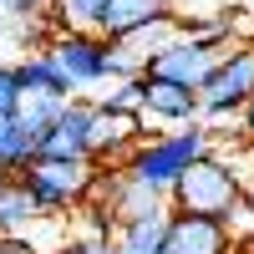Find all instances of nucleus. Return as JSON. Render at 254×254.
Returning a JSON list of instances; mask_svg holds the SVG:
<instances>
[{
  "label": "nucleus",
  "instance_id": "f8f14e48",
  "mask_svg": "<svg viewBox=\"0 0 254 254\" xmlns=\"http://www.w3.org/2000/svg\"><path fill=\"white\" fill-rule=\"evenodd\" d=\"M10 66H15L20 92H46V97H61V102L71 97V81H66V71L51 61V51H31V56L10 61Z\"/></svg>",
  "mask_w": 254,
  "mask_h": 254
},
{
  "label": "nucleus",
  "instance_id": "4468645a",
  "mask_svg": "<svg viewBox=\"0 0 254 254\" xmlns=\"http://www.w3.org/2000/svg\"><path fill=\"white\" fill-rule=\"evenodd\" d=\"M41 219H46V214L36 208V198L26 193V183H20V178H5V183H0V239H5V234H31Z\"/></svg>",
  "mask_w": 254,
  "mask_h": 254
},
{
  "label": "nucleus",
  "instance_id": "bb28decb",
  "mask_svg": "<svg viewBox=\"0 0 254 254\" xmlns=\"http://www.w3.org/2000/svg\"><path fill=\"white\" fill-rule=\"evenodd\" d=\"M244 193H249V203H254V163H249V173H244Z\"/></svg>",
  "mask_w": 254,
  "mask_h": 254
},
{
  "label": "nucleus",
  "instance_id": "412c9836",
  "mask_svg": "<svg viewBox=\"0 0 254 254\" xmlns=\"http://www.w3.org/2000/svg\"><path fill=\"white\" fill-rule=\"evenodd\" d=\"M92 107H112V112H142V76L112 81V92H102Z\"/></svg>",
  "mask_w": 254,
  "mask_h": 254
},
{
  "label": "nucleus",
  "instance_id": "1a4fd4ad",
  "mask_svg": "<svg viewBox=\"0 0 254 254\" xmlns=\"http://www.w3.org/2000/svg\"><path fill=\"white\" fill-rule=\"evenodd\" d=\"M142 112H112V107H97V117H92V163L97 158H112V163H122L132 147L142 142Z\"/></svg>",
  "mask_w": 254,
  "mask_h": 254
},
{
  "label": "nucleus",
  "instance_id": "5701e85b",
  "mask_svg": "<svg viewBox=\"0 0 254 254\" xmlns=\"http://www.w3.org/2000/svg\"><path fill=\"white\" fill-rule=\"evenodd\" d=\"M0 254H41L26 234H5V239H0Z\"/></svg>",
  "mask_w": 254,
  "mask_h": 254
},
{
  "label": "nucleus",
  "instance_id": "39448f33",
  "mask_svg": "<svg viewBox=\"0 0 254 254\" xmlns=\"http://www.w3.org/2000/svg\"><path fill=\"white\" fill-rule=\"evenodd\" d=\"M219 56H224V51H214V46H198V41H188V36L178 31V36L168 41L163 51H153V56H147L142 76H147V81H173V87L198 92L203 81H208V71L219 66Z\"/></svg>",
  "mask_w": 254,
  "mask_h": 254
},
{
  "label": "nucleus",
  "instance_id": "dca6fc26",
  "mask_svg": "<svg viewBox=\"0 0 254 254\" xmlns=\"http://www.w3.org/2000/svg\"><path fill=\"white\" fill-rule=\"evenodd\" d=\"M36 163V137L20 127L15 117H0V173H20V168Z\"/></svg>",
  "mask_w": 254,
  "mask_h": 254
},
{
  "label": "nucleus",
  "instance_id": "a211bd4d",
  "mask_svg": "<svg viewBox=\"0 0 254 254\" xmlns=\"http://www.w3.org/2000/svg\"><path fill=\"white\" fill-rule=\"evenodd\" d=\"M163 10L173 15V26H198V20H219V15H234L239 0H163Z\"/></svg>",
  "mask_w": 254,
  "mask_h": 254
},
{
  "label": "nucleus",
  "instance_id": "f257e3e1",
  "mask_svg": "<svg viewBox=\"0 0 254 254\" xmlns=\"http://www.w3.org/2000/svg\"><path fill=\"white\" fill-rule=\"evenodd\" d=\"M203 153H214V127L203 122H183L178 132H158V137H142L132 153L122 158V173L153 188V193H168V188L178 183V173L188 163H198Z\"/></svg>",
  "mask_w": 254,
  "mask_h": 254
},
{
  "label": "nucleus",
  "instance_id": "2eb2a0df",
  "mask_svg": "<svg viewBox=\"0 0 254 254\" xmlns=\"http://www.w3.org/2000/svg\"><path fill=\"white\" fill-rule=\"evenodd\" d=\"M81 208H87V224L61 239L56 254H112V229H117L112 214H102L97 203H81Z\"/></svg>",
  "mask_w": 254,
  "mask_h": 254
},
{
  "label": "nucleus",
  "instance_id": "b1692460",
  "mask_svg": "<svg viewBox=\"0 0 254 254\" xmlns=\"http://www.w3.org/2000/svg\"><path fill=\"white\" fill-rule=\"evenodd\" d=\"M46 0H0V10L5 15H31V10H41Z\"/></svg>",
  "mask_w": 254,
  "mask_h": 254
},
{
  "label": "nucleus",
  "instance_id": "aec40b11",
  "mask_svg": "<svg viewBox=\"0 0 254 254\" xmlns=\"http://www.w3.org/2000/svg\"><path fill=\"white\" fill-rule=\"evenodd\" d=\"M219 224H224L229 244H249V239H254V203H249V193H244V188H239L234 198H229V208L219 214Z\"/></svg>",
  "mask_w": 254,
  "mask_h": 254
},
{
  "label": "nucleus",
  "instance_id": "7ed1b4c3",
  "mask_svg": "<svg viewBox=\"0 0 254 254\" xmlns=\"http://www.w3.org/2000/svg\"><path fill=\"white\" fill-rule=\"evenodd\" d=\"M26 183V193L36 198L41 214H61V208H81L97 183V163L92 158H36L31 168L15 173Z\"/></svg>",
  "mask_w": 254,
  "mask_h": 254
},
{
  "label": "nucleus",
  "instance_id": "a878e982",
  "mask_svg": "<svg viewBox=\"0 0 254 254\" xmlns=\"http://www.w3.org/2000/svg\"><path fill=\"white\" fill-rule=\"evenodd\" d=\"M239 15H244V26L254 31V0H239Z\"/></svg>",
  "mask_w": 254,
  "mask_h": 254
},
{
  "label": "nucleus",
  "instance_id": "423d86ee",
  "mask_svg": "<svg viewBox=\"0 0 254 254\" xmlns=\"http://www.w3.org/2000/svg\"><path fill=\"white\" fill-rule=\"evenodd\" d=\"M46 51L66 71L71 87H102L107 81V36H97V31H56Z\"/></svg>",
  "mask_w": 254,
  "mask_h": 254
},
{
  "label": "nucleus",
  "instance_id": "ddd939ff",
  "mask_svg": "<svg viewBox=\"0 0 254 254\" xmlns=\"http://www.w3.org/2000/svg\"><path fill=\"white\" fill-rule=\"evenodd\" d=\"M163 224H168V208L142 214V219H122L112 229V254H163Z\"/></svg>",
  "mask_w": 254,
  "mask_h": 254
},
{
  "label": "nucleus",
  "instance_id": "6ab92c4d",
  "mask_svg": "<svg viewBox=\"0 0 254 254\" xmlns=\"http://www.w3.org/2000/svg\"><path fill=\"white\" fill-rule=\"evenodd\" d=\"M56 10V26L61 31H97L102 20V0H46Z\"/></svg>",
  "mask_w": 254,
  "mask_h": 254
},
{
  "label": "nucleus",
  "instance_id": "393cba45",
  "mask_svg": "<svg viewBox=\"0 0 254 254\" xmlns=\"http://www.w3.org/2000/svg\"><path fill=\"white\" fill-rule=\"evenodd\" d=\"M239 132H244V137L254 142V92L244 97V107H239Z\"/></svg>",
  "mask_w": 254,
  "mask_h": 254
},
{
  "label": "nucleus",
  "instance_id": "6e6552de",
  "mask_svg": "<svg viewBox=\"0 0 254 254\" xmlns=\"http://www.w3.org/2000/svg\"><path fill=\"white\" fill-rule=\"evenodd\" d=\"M163 254H234L224 224L208 219V214H178L168 208V224H163Z\"/></svg>",
  "mask_w": 254,
  "mask_h": 254
},
{
  "label": "nucleus",
  "instance_id": "9b49d317",
  "mask_svg": "<svg viewBox=\"0 0 254 254\" xmlns=\"http://www.w3.org/2000/svg\"><path fill=\"white\" fill-rule=\"evenodd\" d=\"M163 0H102V20H97V31L107 36V41H122V36H132L142 26H153V20H163Z\"/></svg>",
  "mask_w": 254,
  "mask_h": 254
},
{
  "label": "nucleus",
  "instance_id": "4be33fe9",
  "mask_svg": "<svg viewBox=\"0 0 254 254\" xmlns=\"http://www.w3.org/2000/svg\"><path fill=\"white\" fill-rule=\"evenodd\" d=\"M20 107V81H15V66L0 61V117H10Z\"/></svg>",
  "mask_w": 254,
  "mask_h": 254
},
{
  "label": "nucleus",
  "instance_id": "20e7f679",
  "mask_svg": "<svg viewBox=\"0 0 254 254\" xmlns=\"http://www.w3.org/2000/svg\"><path fill=\"white\" fill-rule=\"evenodd\" d=\"M254 92V41H234L198 87V117H234Z\"/></svg>",
  "mask_w": 254,
  "mask_h": 254
},
{
  "label": "nucleus",
  "instance_id": "f03ea898",
  "mask_svg": "<svg viewBox=\"0 0 254 254\" xmlns=\"http://www.w3.org/2000/svg\"><path fill=\"white\" fill-rule=\"evenodd\" d=\"M239 188H244V173H239L234 163L219 158V153H203L198 163H188L183 173H178L173 188H168V208H178V214H208V219H219Z\"/></svg>",
  "mask_w": 254,
  "mask_h": 254
},
{
  "label": "nucleus",
  "instance_id": "f3484780",
  "mask_svg": "<svg viewBox=\"0 0 254 254\" xmlns=\"http://www.w3.org/2000/svg\"><path fill=\"white\" fill-rule=\"evenodd\" d=\"M56 112H61V97H46V92H20V107L10 112L26 132L36 137V147H41V137H46V127L56 122Z\"/></svg>",
  "mask_w": 254,
  "mask_h": 254
},
{
  "label": "nucleus",
  "instance_id": "0eeeda50",
  "mask_svg": "<svg viewBox=\"0 0 254 254\" xmlns=\"http://www.w3.org/2000/svg\"><path fill=\"white\" fill-rule=\"evenodd\" d=\"M92 117H97L92 102L66 97L61 112H56V122L46 127V137H41L36 158H92Z\"/></svg>",
  "mask_w": 254,
  "mask_h": 254
},
{
  "label": "nucleus",
  "instance_id": "9d476101",
  "mask_svg": "<svg viewBox=\"0 0 254 254\" xmlns=\"http://www.w3.org/2000/svg\"><path fill=\"white\" fill-rule=\"evenodd\" d=\"M142 117L168 122V127L198 122V92L173 87V81H147V76H142Z\"/></svg>",
  "mask_w": 254,
  "mask_h": 254
},
{
  "label": "nucleus",
  "instance_id": "cd10ccee",
  "mask_svg": "<svg viewBox=\"0 0 254 254\" xmlns=\"http://www.w3.org/2000/svg\"><path fill=\"white\" fill-rule=\"evenodd\" d=\"M0 26H5V10H0Z\"/></svg>",
  "mask_w": 254,
  "mask_h": 254
}]
</instances>
